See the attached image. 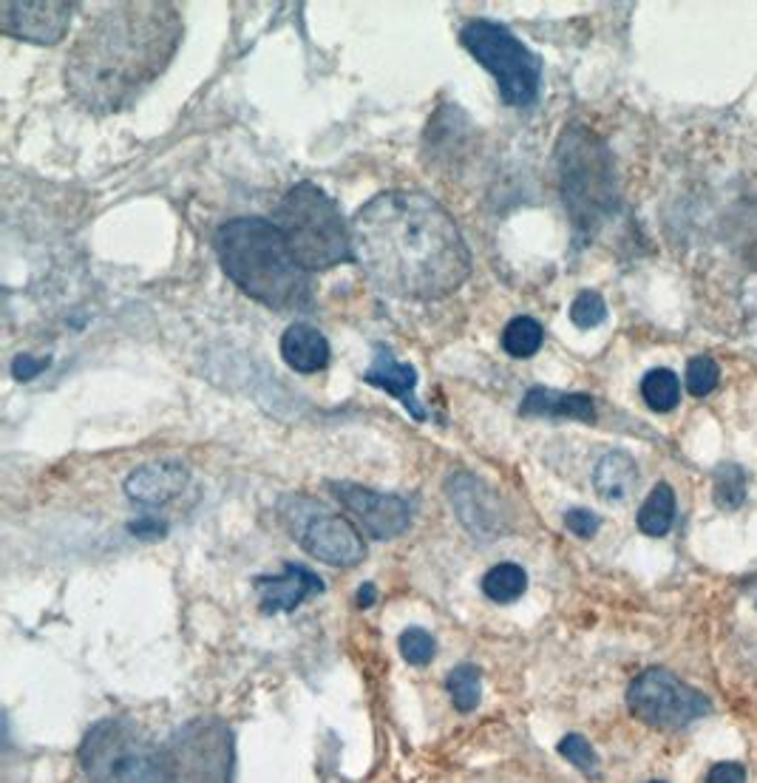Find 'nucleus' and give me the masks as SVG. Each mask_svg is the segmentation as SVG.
<instances>
[{"instance_id": "nucleus-23", "label": "nucleus", "mask_w": 757, "mask_h": 783, "mask_svg": "<svg viewBox=\"0 0 757 783\" xmlns=\"http://www.w3.org/2000/svg\"><path fill=\"white\" fill-rule=\"evenodd\" d=\"M446 690L460 713H472L483 701V673H480L477 664H460L448 673Z\"/></svg>"}, {"instance_id": "nucleus-25", "label": "nucleus", "mask_w": 757, "mask_h": 783, "mask_svg": "<svg viewBox=\"0 0 757 783\" xmlns=\"http://www.w3.org/2000/svg\"><path fill=\"white\" fill-rule=\"evenodd\" d=\"M744 498H746L744 472H740L738 465L724 463L718 472H715V503H718L720 509L733 511L744 503Z\"/></svg>"}, {"instance_id": "nucleus-28", "label": "nucleus", "mask_w": 757, "mask_h": 783, "mask_svg": "<svg viewBox=\"0 0 757 783\" xmlns=\"http://www.w3.org/2000/svg\"><path fill=\"white\" fill-rule=\"evenodd\" d=\"M607 319V304L596 290H582L571 304V321L582 330H593Z\"/></svg>"}, {"instance_id": "nucleus-17", "label": "nucleus", "mask_w": 757, "mask_h": 783, "mask_svg": "<svg viewBox=\"0 0 757 783\" xmlns=\"http://www.w3.org/2000/svg\"><path fill=\"white\" fill-rule=\"evenodd\" d=\"M528 418H571V421L593 423L596 421V406L593 398L585 392H556V389L534 387L519 406Z\"/></svg>"}, {"instance_id": "nucleus-8", "label": "nucleus", "mask_w": 757, "mask_h": 783, "mask_svg": "<svg viewBox=\"0 0 757 783\" xmlns=\"http://www.w3.org/2000/svg\"><path fill=\"white\" fill-rule=\"evenodd\" d=\"M279 511L293 540H299L306 554H312L324 565L352 568L366 556L361 531L346 516L332 514L315 500L293 494V498L281 500Z\"/></svg>"}, {"instance_id": "nucleus-26", "label": "nucleus", "mask_w": 757, "mask_h": 783, "mask_svg": "<svg viewBox=\"0 0 757 783\" xmlns=\"http://www.w3.org/2000/svg\"><path fill=\"white\" fill-rule=\"evenodd\" d=\"M401 656L406 659L412 667H426L437 656V642L423 628H408L401 633Z\"/></svg>"}, {"instance_id": "nucleus-9", "label": "nucleus", "mask_w": 757, "mask_h": 783, "mask_svg": "<svg viewBox=\"0 0 757 783\" xmlns=\"http://www.w3.org/2000/svg\"><path fill=\"white\" fill-rule=\"evenodd\" d=\"M165 783H230L233 781V739L219 721H193L165 746Z\"/></svg>"}, {"instance_id": "nucleus-13", "label": "nucleus", "mask_w": 757, "mask_h": 783, "mask_svg": "<svg viewBox=\"0 0 757 783\" xmlns=\"http://www.w3.org/2000/svg\"><path fill=\"white\" fill-rule=\"evenodd\" d=\"M77 3L65 0H40V3H0V29L9 38L26 43L54 46L65 38Z\"/></svg>"}, {"instance_id": "nucleus-19", "label": "nucleus", "mask_w": 757, "mask_h": 783, "mask_svg": "<svg viewBox=\"0 0 757 783\" xmlns=\"http://www.w3.org/2000/svg\"><path fill=\"white\" fill-rule=\"evenodd\" d=\"M638 480V469L636 460L630 454L624 452H610L605 458L598 460L596 472H593V485H596V494L607 503H622L633 494Z\"/></svg>"}, {"instance_id": "nucleus-22", "label": "nucleus", "mask_w": 757, "mask_h": 783, "mask_svg": "<svg viewBox=\"0 0 757 783\" xmlns=\"http://www.w3.org/2000/svg\"><path fill=\"white\" fill-rule=\"evenodd\" d=\"M642 398L653 412H673L682 401V383L673 370H649L642 381Z\"/></svg>"}, {"instance_id": "nucleus-18", "label": "nucleus", "mask_w": 757, "mask_h": 783, "mask_svg": "<svg viewBox=\"0 0 757 783\" xmlns=\"http://www.w3.org/2000/svg\"><path fill=\"white\" fill-rule=\"evenodd\" d=\"M281 358H284L290 370L312 375V372H321L330 363V341L321 330L299 321V324L286 327V332L281 335Z\"/></svg>"}, {"instance_id": "nucleus-21", "label": "nucleus", "mask_w": 757, "mask_h": 783, "mask_svg": "<svg viewBox=\"0 0 757 783\" xmlns=\"http://www.w3.org/2000/svg\"><path fill=\"white\" fill-rule=\"evenodd\" d=\"M525 591H528V573L514 562H499L483 576V593L497 605H511Z\"/></svg>"}, {"instance_id": "nucleus-15", "label": "nucleus", "mask_w": 757, "mask_h": 783, "mask_svg": "<svg viewBox=\"0 0 757 783\" xmlns=\"http://www.w3.org/2000/svg\"><path fill=\"white\" fill-rule=\"evenodd\" d=\"M188 480H191V472L179 460L145 463L128 474L125 498L137 505H165L185 491Z\"/></svg>"}, {"instance_id": "nucleus-1", "label": "nucleus", "mask_w": 757, "mask_h": 783, "mask_svg": "<svg viewBox=\"0 0 757 783\" xmlns=\"http://www.w3.org/2000/svg\"><path fill=\"white\" fill-rule=\"evenodd\" d=\"M350 224L355 261L383 293L437 301L472 275V250L457 222L428 193L383 191Z\"/></svg>"}, {"instance_id": "nucleus-5", "label": "nucleus", "mask_w": 757, "mask_h": 783, "mask_svg": "<svg viewBox=\"0 0 757 783\" xmlns=\"http://www.w3.org/2000/svg\"><path fill=\"white\" fill-rule=\"evenodd\" d=\"M559 185L576 230L587 233L616 204V173L607 145L585 126L565 128L556 145Z\"/></svg>"}, {"instance_id": "nucleus-30", "label": "nucleus", "mask_w": 757, "mask_h": 783, "mask_svg": "<svg viewBox=\"0 0 757 783\" xmlns=\"http://www.w3.org/2000/svg\"><path fill=\"white\" fill-rule=\"evenodd\" d=\"M565 525L567 531L579 536V540H591V536H596V531L602 529V520L587 509H571L565 514Z\"/></svg>"}, {"instance_id": "nucleus-33", "label": "nucleus", "mask_w": 757, "mask_h": 783, "mask_svg": "<svg viewBox=\"0 0 757 783\" xmlns=\"http://www.w3.org/2000/svg\"><path fill=\"white\" fill-rule=\"evenodd\" d=\"M375 599H377L375 585H370V582H366V585H363L361 591H357V608H370V605H375Z\"/></svg>"}, {"instance_id": "nucleus-34", "label": "nucleus", "mask_w": 757, "mask_h": 783, "mask_svg": "<svg viewBox=\"0 0 757 783\" xmlns=\"http://www.w3.org/2000/svg\"><path fill=\"white\" fill-rule=\"evenodd\" d=\"M649 783H664V781H649Z\"/></svg>"}, {"instance_id": "nucleus-10", "label": "nucleus", "mask_w": 757, "mask_h": 783, "mask_svg": "<svg viewBox=\"0 0 757 783\" xmlns=\"http://www.w3.org/2000/svg\"><path fill=\"white\" fill-rule=\"evenodd\" d=\"M627 707L653 730H684L709 715L713 701L669 670H644L627 687Z\"/></svg>"}, {"instance_id": "nucleus-3", "label": "nucleus", "mask_w": 757, "mask_h": 783, "mask_svg": "<svg viewBox=\"0 0 757 783\" xmlns=\"http://www.w3.org/2000/svg\"><path fill=\"white\" fill-rule=\"evenodd\" d=\"M216 253L233 284L270 310H304L312 301L310 275L275 222L230 219L216 230Z\"/></svg>"}, {"instance_id": "nucleus-12", "label": "nucleus", "mask_w": 757, "mask_h": 783, "mask_svg": "<svg viewBox=\"0 0 757 783\" xmlns=\"http://www.w3.org/2000/svg\"><path fill=\"white\" fill-rule=\"evenodd\" d=\"M332 491L346 505V511H352V516L361 522L363 531L375 540L401 536L412 525V505L403 498L381 494V491L357 483H332Z\"/></svg>"}, {"instance_id": "nucleus-14", "label": "nucleus", "mask_w": 757, "mask_h": 783, "mask_svg": "<svg viewBox=\"0 0 757 783\" xmlns=\"http://www.w3.org/2000/svg\"><path fill=\"white\" fill-rule=\"evenodd\" d=\"M253 588L259 593L261 613L275 616V613H290L304 605L306 599L324 591V582L310 568L286 562L279 576H259Z\"/></svg>"}, {"instance_id": "nucleus-32", "label": "nucleus", "mask_w": 757, "mask_h": 783, "mask_svg": "<svg viewBox=\"0 0 757 783\" xmlns=\"http://www.w3.org/2000/svg\"><path fill=\"white\" fill-rule=\"evenodd\" d=\"M707 783H746V770L740 764H733V761H724V764H715L709 770Z\"/></svg>"}, {"instance_id": "nucleus-29", "label": "nucleus", "mask_w": 757, "mask_h": 783, "mask_svg": "<svg viewBox=\"0 0 757 783\" xmlns=\"http://www.w3.org/2000/svg\"><path fill=\"white\" fill-rule=\"evenodd\" d=\"M720 381V367L709 355H695L687 363V389L689 395L704 398L709 395Z\"/></svg>"}, {"instance_id": "nucleus-16", "label": "nucleus", "mask_w": 757, "mask_h": 783, "mask_svg": "<svg viewBox=\"0 0 757 783\" xmlns=\"http://www.w3.org/2000/svg\"><path fill=\"white\" fill-rule=\"evenodd\" d=\"M363 378H366V383H372V387L383 389V392H388L392 398H397L414 421H426V409L417 403V392H414V389H417V372H414V367H408V363L397 361L395 352L386 350V347H377L375 358H372V367Z\"/></svg>"}, {"instance_id": "nucleus-7", "label": "nucleus", "mask_w": 757, "mask_h": 783, "mask_svg": "<svg viewBox=\"0 0 757 783\" xmlns=\"http://www.w3.org/2000/svg\"><path fill=\"white\" fill-rule=\"evenodd\" d=\"M460 43L483 69L494 74L505 106H531L539 97L542 60L508 26L494 20H472L463 26Z\"/></svg>"}, {"instance_id": "nucleus-11", "label": "nucleus", "mask_w": 757, "mask_h": 783, "mask_svg": "<svg viewBox=\"0 0 757 783\" xmlns=\"http://www.w3.org/2000/svg\"><path fill=\"white\" fill-rule=\"evenodd\" d=\"M448 503H452L454 514L463 522V529L480 542H491L503 536L508 531V520H505V503L491 485L474 478L468 472H457L448 478L446 483Z\"/></svg>"}, {"instance_id": "nucleus-2", "label": "nucleus", "mask_w": 757, "mask_h": 783, "mask_svg": "<svg viewBox=\"0 0 757 783\" xmlns=\"http://www.w3.org/2000/svg\"><path fill=\"white\" fill-rule=\"evenodd\" d=\"M173 3H117L83 26L65 60V89L80 109L114 114L171 66L182 43Z\"/></svg>"}, {"instance_id": "nucleus-4", "label": "nucleus", "mask_w": 757, "mask_h": 783, "mask_svg": "<svg viewBox=\"0 0 757 783\" xmlns=\"http://www.w3.org/2000/svg\"><path fill=\"white\" fill-rule=\"evenodd\" d=\"M275 228L284 233L306 273L355 259L352 224H346L335 199L312 182H299L284 193L275 211Z\"/></svg>"}, {"instance_id": "nucleus-31", "label": "nucleus", "mask_w": 757, "mask_h": 783, "mask_svg": "<svg viewBox=\"0 0 757 783\" xmlns=\"http://www.w3.org/2000/svg\"><path fill=\"white\" fill-rule=\"evenodd\" d=\"M49 367V358H34V355H18L12 361V375L18 378V381H32L34 375H40V372Z\"/></svg>"}, {"instance_id": "nucleus-20", "label": "nucleus", "mask_w": 757, "mask_h": 783, "mask_svg": "<svg viewBox=\"0 0 757 783\" xmlns=\"http://www.w3.org/2000/svg\"><path fill=\"white\" fill-rule=\"evenodd\" d=\"M638 531L647 536H667L675 522V491L669 483H658L638 509Z\"/></svg>"}, {"instance_id": "nucleus-27", "label": "nucleus", "mask_w": 757, "mask_h": 783, "mask_svg": "<svg viewBox=\"0 0 757 783\" xmlns=\"http://www.w3.org/2000/svg\"><path fill=\"white\" fill-rule=\"evenodd\" d=\"M559 755L565 761H571L579 772H585L587 777L598 775V755L591 746V741L579 733H571L559 741Z\"/></svg>"}, {"instance_id": "nucleus-24", "label": "nucleus", "mask_w": 757, "mask_h": 783, "mask_svg": "<svg viewBox=\"0 0 757 783\" xmlns=\"http://www.w3.org/2000/svg\"><path fill=\"white\" fill-rule=\"evenodd\" d=\"M542 338H545V330H542L539 321L531 319V315H516L503 330V350L511 358H531L539 352Z\"/></svg>"}, {"instance_id": "nucleus-6", "label": "nucleus", "mask_w": 757, "mask_h": 783, "mask_svg": "<svg viewBox=\"0 0 757 783\" xmlns=\"http://www.w3.org/2000/svg\"><path fill=\"white\" fill-rule=\"evenodd\" d=\"M80 766L91 783H165L162 746L125 719H102L80 744Z\"/></svg>"}]
</instances>
